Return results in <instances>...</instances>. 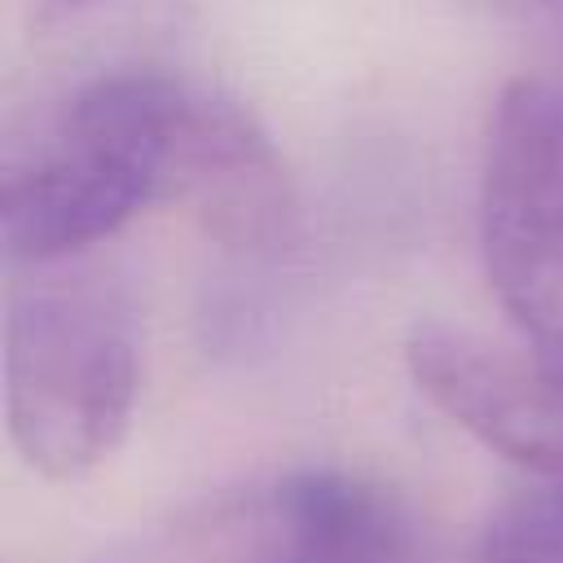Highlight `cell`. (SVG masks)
<instances>
[{"label":"cell","mask_w":563,"mask_h":563,"mask_svg":"<svg viewBox=\"0 0 563 563\" xmlns=\"http://www.w3.org/2000/svg\"><path fill=\"white\" fill-rule=\"evenodd\" d=\"M141 365L128 317L88 290L9 308L4 405L18 453L48 479H79L128 435Z\"/></svg>","instance_id":"7a4b0ae2"},{"label":"cell","mask_w":563,"mask_h":563,"mask_svg":"<svg viewBox=\"0 0 563 563\" xmlns=\"http://www.w3.org/2000/svg\"><path fill=\"white\" fill-rule=\"evenodd\" d=\"M172 198L189 202L202 229L233 251H268L295 224L286 167L233 101L189 97L172 158Z\"/></svg>","instance_id":"8992f818"},{"label":"cell","mask_w":563,"mask_h":563,"mask_svg":"<svg viewBox=\"0 0 563 563\" xmlns=\"http://www.w3.org/2000/svg\"><path fill=\"white\" fill-rule=\"evenodd\" d=\"M484 563H563V479L506 497L479 537Z\"/></svg>","instance_id":"52a82bcc"},{"label":"cell","mask_w":563,"mask_h":563,"mask_svg":"<svg viewBox=\"0 0 563 563\" xmlns=\"http://www.w3.org/2000/svg\"><path fill=\"white\" fill-rule=\"evenodd\" d=\"M189 88L158 70H114L79 88L48 136L4 172L0 242L9 264L66 260L141 207L172 198Z\"/></svg>","instance_id":"6da1fadb"},{"label":"cell","mask_w":563,"mask_h":563,"mask_svg":"<svg viewBox=\"0 0 563 563\" xmlns=\"http://www.w3.org/2000/svg\"><path fill=\"white\" fill-rule=\"evenodd\" d=\"M405 550V510L378 484L290 471L150 519L92 563H396Z\"/></svg>","instance_id":"3957f363"},{"label":"cell","mask_w":563,"mask_h":563,"mask_svg":"<svg viewBox=\"0 0 563 563\" xmlns=\"http://www.w3.org/2000/svg\"><path fill=\"white\" fill-rule=\"evenodd\" d=\"M479 246L497 303L563 378V84H506L479 172Z\"/></svg>","instance_id":"277c9868"},{"label":"cell","mask_w":563,"mask_h":563,"mask_svg":"<svg viewBox=\"0 0 563 563\" xmlns=\"http://www.w3.org/2000/svg\"><path fill=\"white\" fill-rule=\"evenodd\" d=\"M418 391L493 453L563 479V378L532 352H510L449 321H418L405 339Z\"/></svg>","instance_id":"5b68a950"}]
</instances>
